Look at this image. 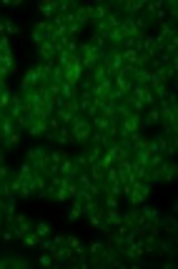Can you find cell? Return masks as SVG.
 <instances>
[{
  "label": "cell",
  "instance_id": "33",
  "mask_svg": "<svg viewBox=\"0 0 178 269\" xmlns=\"http://www.w3.org/2000/svg\"><path fill=\"white\" fill-rule=\"evenodd\" d=\"M76 181H78V184H81L83 189H88V184H90V176H88V171L83 169V171H81V174L76 176Z\"/></svg>",
  "mask_w": 178,
  "mask_h": 269
},
{
  "label": "cell",
  "instance_id": "35",
  "mask_svg": "<svg viewBox=\"0 0 178 269\" xmlns=\"http://www.w3.org/2000/svg\"><path fill=\"white\" fill-rule=\"evenodd\" d=\"M50 239H53V244H55V247L65 244V234H50Z\"/></svg>",
  "mask_w": 178,
  "mask_h": 269
},
{
  "label": "cell",
  "instance_id": "13",
  "mask_svg": "<svg viewBox=\"0 0 178 269\" xmlns=\"http://www.w3.org/2000/svg\"><path fill=\"white\" fill-rule=\"evenodd\" d=\"M18 33H20V28L8 15H0V35H8L10 38V35H18Z\"/></svg>",
  "mask_w": 178,
  "mask_h": 269
},
{
  "label": "cell",
  "instance_id": "10",
  "mask_svg": "<svg viewBox=\"0 0 178 269\" xmlns=\"http://www.w3.org/2000/svg\"><path fill=\"white\" fill-rule=\"evenodd\" d=\"M131 81H133V83H151V68H148V66H140V68L133 66Z\"/></svg>",
  "mask_w": 178,
  "mask_h": 269
},
{
  "label": "cell",
  "instance_id": "30",
  "mask_svg": "<svg viewBox=\"0 0 178 269\" xmlns=\"http://www.w3.org/2000/svg\"><path fill=\"white\" fill-rule=\"evenodd\" d=\"M50 81L53 83H63V68L60 66H53L50 68Z\"/></svg>",
  "mask_w": 178,
  "mask_h": 269
},
{
  "label": "cell",
  "instance_id": "9",
  "mask_svg": "<svg viewBox=\"0 0 178 269\" xmlns=\"http://www.w3.org/2000/svg\"><path fill=\"white\" fill-rule=\"evenodd\" d=\"M25 131H28L33 138H43V136L48 134V119H41V116H38V119H33V124H30Z\"/></svg>",
  "mask_w": 178,
  "mask_h": 269
},
{
  "label": "cell",
  "instance_id": "34",
  "mask_svg": "<svg viewBox=\"0 0 178 269\" xmlns=\"http://www.w3.org/2000/svg\"><path fill=\"white\" fill-rule=\"evenodd\" d=\"M3 5H5V8H10V10H18V8H23V0H5Z\"/></svg>",
  "mask_w": 178,
  "mask_h": 269
},
{
  "label": "cell",
  "instance_id": "19",
  "mask_svg": "<svg viewBox=\"0 0 178 269\" xmlns=\"http://www.w3.org/2000/svg\"><path fill=\"white\" fill-rule=\"evenodd\" d=\"M113 86H116L123 96H128V93H131V88H133V81L123 78V75H116V78H113Z\"/></svg>",
  "mask_w": 178,
  "mask_h": 269
},
{
  "label": "cell",
  "instance_id": "4",
  "mask_svg": "<svg viewBox=\"0 0 178 269\" xmlns=\"http://www.w3.org/2000/svg\"><path fill=\"white\" fill-rule=\"evenodd\" d=\"M30 267H33L30 259H25V257H20L10 249L0 252V269H30Z\"/></svg>",
  "mask_w": 178,
  "mask_h": 269
},
{
  "label": "cell",
  "instance_id": "21",
  "mask_svg": "<svg viewBox=\"0 0 178 269\" xmlns=\"http://www.w3.org/2000/svg\"><path fill=\"white\" fill-rule=\"evenodd\" d=\"M68 206H70V211H68V221H78V219L83 216V206H81V202H70Z\"/></svg>",
  "mask_w": 178,
  "mask_h": 269
},
{
  "label": "cell",
  "instance_id": "25",
  "mask_svg": "<svg viewBox=\"0 0 178 269\" xmlns=\"http://www.w3.org/2000/svg\"><path fill=\"white\" fill-rule=\"evenodd\" d=\"M10 98H13V91H10V88H3V91H0V111H8Z\"/></svg>",
  "mask_w": 178,
  "mask_h": 269
},
{
  "label": "cell",
  "instance_id": "12",
  "mask_svg": "<svg viewBox=\"0 0 178 269\" xmlns=\"http://www.w3.org/2000/svg\"><path fill=\"white\" fill-rule=\"evenodd\" d=\"M121 216H123V224H126V226H131V229H133V226H138L140 221H143V216H140L138 206H131V209H128V211H123Z\"/></svg>",
  "mask_w": 178,
  "mask_h": 269
},
{
  "label": "cell",
  "instance_id": "28",
  "mask_svg": "<svg viewBox=\"0 0 178 269\" xmlns=\"http://www.w3.org/2000/svg\"><path fill=\"white\" fill-rule=\"evenodd\" d=\"M35 264H41V267H55V269H58V264H55V259L50 257V252H43V254L38 257V262H35Z\"/></svg>",
  "mask_w": 178,
  "mask_h": 269
},
{
  "label": "cell",
  "instance_id": "17",
  "mask_svg": "<svg viewBox=\"0 0 178 269\" xmlns=\"http://www.w3.org/2000/svg\"><path fill=\"white\" fill-rule=\"evenodd\" d=\"M86 171H88L90 181H95V184H100V181H103V174H105V169H103V164H100V161H98V164H90Z\"/></svg>",
  "mask_w": 178,
  "mask_h": 269
},
{
  "label": "cell",
  "instance_id": "29",
  "mask_svg": "<svg viewBox=\"0 0 178 269\" xmlns=\"http://www.w3.org/2000/svg\"><path fill=\"white\" fill-rule=\"evenodd\" d=\"M78 93H76V88L73 86H68V83H60V98L63 101H68V98H76Z\"/></svg>",
  "mask_w": 178,
  "mask_h": 269
},
{
  "label": "cell",
  "instance_id": "32",
  "mask_svg": "<svg viewBox=\"0 0 178 269\" xmlns=\"http://www.w3.org/2000/svg\"><path fill=\"white\" fill-rule=\"evenodd\" d=\"M81 30H83V25H78V23H70V25H65V33H68V38H76Z\"/></svg>",
  "mask_w": 178,
  "mask_h": 269
},
{
  "label": "cell",
  "instance_id": "6",
  "mask_svg": "<svg viewBox=\"0 0 178 269\" xmlns=\"http://www.w3.org/2000/svg\"><path fill=\"white\" fill-rule=\"evenodd\" d=\"M88 10H90V20L98 23V20H103L105 15H108V13L116 10V3H88Z\"/></svg>",
  "mask_w": 178,
  "mask_h": 269
},
{
  "label": "cell",
  "instance_id": "8",
  "mask_svg": "<svg viewBox=\"0 0 178 269\" xmlns=\"http://www.w3.org/2000/svg\"><path fill=\"white\" fill-rule=\"evenodd\" d=\"M158 124H161V111H158V106L146 108V113L140 116V129H151V126H158Z\"/></svg>",
  "mask_w": 178,
  "mask_h": 269
},
{
  "label": "cell",
  "instance_id": "2",
  "mask_svg": "<svg viewBox=\"0 0 178 269\" xmlns=\"http://www.w3.org/2000/svg\"><path fill=\"white\" fill-rule=\"evenodd\" d=\"M178 174V166H176V159H163L156 169H151V186H163V184H171Z\"/></svg>",
  "mask_w": 178,
  "mask_h": 269
},
{
  "label": "cell",
  "instance_id": "15",
  "mask_svg": "<svg viewBox=\"0 0 178 269\" xmlns=\"http://www.w3.org/2000/svg\"><path fill=\"white\" fill-rule=\"evenodd\" d=\"M158 35L163 38V41H171V38H178V33H176V23H171V20L161 23V30H158Z\"/></svg>",
  "mask_w": 178,
  "mask_h": 269
},
{
  "label": "cell",
  "instance_id": "11",
  "mask_svg": "<svg viewBox=\"0 0 178 269\" xmlns=\"http://www.w3.org/2000/svg\"><path fill=\"white\" fill-rule=\"evenodd\" d=\"M138 211H140V216H143V219H148V221H161V219H163V211L153 209L148 202H143V204H140V206H138Z\"/></svg>",
  "mask_w": 178,
  "mask_h": 269
},
{
  "label": "cell",
  "instance_id": "18",
  "mask_svg": "<svg viewBox=\"0 0 178 269\" xmlns=\"http://www.w3.org/2000/svg\"><path fill=\"white\" fill-rule=\"evenodd\" d=\"M148 197H151V194H143V191H131V194L126 197V202H128L131 206H140L143 202H148Z\"/></svg>",
  "mask_w": 178,
  "mask_h": 269
},
{
  "label": "cell",
  "instance_id": "14",
  "mask_svg": "<svg viewBox=\"0 0 178 269\" xmlns=\"http://www.w3.org/2000/svg\"><path fill=\"white\" fill-rule=\"evenodd\" d=\"M100 186H103V194H111V197H118V199H121V179L100 181Z\"/></svg>",
  "mask_w": 178,
  "mask_h": 269
},
{
  "label": "cell",
  "instance_id": "1",
  "mask_svg": "<svg viewBox=\"0 0 178 269\" xmlns=\"http://www.w3.org/2000/svg\"><path fill=\"white\" fill-rule=\"evenodd\" d=\"M68 129H70V143L88 146V141H90V134H93V124H90V119H86L83 113H81V116H76V121L70 124Z\"/></svg>",
  "mask_w": 178,
  "mask_h": 269
},
{
  "label": "cell",
  "instance_id": "16",
  "mask_svg": "<svg viewBox=\"0 0 178 269\" xmlns=\"http://www.w3.org/2000/svg\"><path fill=\"white\" fill-rule=\"evenodd\" d=\"M88 143H95V146L105 148V146L111 143V136L105 134V131H93V134H90V141H88Z\"/></svg>",
  "mask_w": 178,
  "mask_h": 269
},
{
  "label": "cell",
  "instance_id": "3",
  "mask_svg": "<svg viewBox=\"0 0 178 269\" xmlns=\"http://www.w3.org/2000/svg\"><path fill=\"white\" fill-rule=\"evenodd\" d=\"M25 161L35 169V171H41L45 174V169L50 166V156H48V148L45 146H33L25 151Z\"/></svg>",
  "mask_w": 178,
  "mask_h": 269
},
{
  "label": "cell",
  "instance_id": "5",
  "mask_svg": "<svg viewBox=\"0 0 178 269\" xmlns=\"http://www.w3.org/2000/svg\"><path fill=\"white\" fill-rule=\"evenodd\" d=\"M131 96H133V98H138V101H143V103H146V108L156 106V96H153V91H151V86H148V83H133Z\"/></svg>",
  "mask_w": 178,
  "mask_h": 269
},
{
  "label": "cell",
  "instance_id": "23",
  "mask_svg": "<svg viewBox=\"0 0 178 269\" xmlns=\"http://www.w3.org/2000/svg\"><path fill=\"white\" fill-rule=\"evenodd\" d=\"M23 244H25L28 249H38V244H41V237H38V234H35L33 229H30V232L23 237Z\"/></svg>",
  "mask_w": 178,
  "mask_h": 269
},
{
  "label": "cell",
  "instance_id": "20",
  "mask_svg": "<svg viewBox=\"0 0 178 269\" xmlns=\"http://www.w3.org/2000/svg\"><path fill=\"white\" fill-rule=\"evenodd\" d=\"M55 141H58L60 148H65V146L70 143V129H68V126H60V129L55 131Z\"/></svg>",
  "mask_w": 178,
  "mask_h": 269
},
{
  "label": "cell",
  "instance_id": "7",
  "mask_svg": "<svg viewBox=\"0 0 178 269\" xmlns=\"http://www.w3.org/2000/svg\"><path fill=\"white\" fill-rule=\"evenodd\" d=\"M35 8L41 13V20H53L58 15V0H41Z\"/></svg>",
  "mask_w": 178,
  "mask_h": 269
},
{
  "label": "cell",
  "instance_id": "22",
  "mask_svg": "<svg viewBox=\"0 0 178 269\" xmlns=\"http://www.w3.org/2000/svg\"><path fill=\"white\" fill-rule=\"evenodd\" d=\"M33 232L38 234L41 239H45V237H50V224L48 221H35L33 224Z\"/></svg>",
  "mask_w": 178,
  "mask_h": 269
},
{
  "label": "cell",
  "instance_id": "26",
  "mask_svg": "<svg viewBox=\"0 0 178 269\" xmlns=\"http://www.w3.org/2000/svg\"><path fill=\"white\" fill-rule=\"evenodd\" d=\"M48 156H50V164H55V166H60V161L68 156V153L63 151V148H55V151H48Z\"/></svg>",
  "mask_w": 178,
  "mask_h": 269
},
{
  "label": "cell",
  "instance_id": "24",
  "mask_svg": "<svg viewBox=\"0 0 178 269\" xmlns=\"http://www.w3.org/2000/svg\"><path fill=\"white\" fill-rule=\"evenodd\" d=\"M0 66H3L5 70H8V75H15V58L13 56H0Z\"/></svg>",
  "mask_w": 178,
  "mask_h": 269
},
{
  "label": "cell",
  "instance_id": "31",
  "mask_svg": "<svg viewBox=\"0 0 178 269\" xmlns=\"http://www.w3.org/2000/svg\"><path fill=\"white\" fill-rule=\"evenodd\" d=\"M103 247H105V239H95V242L88 247V257H95V254L103 249Z\"/></svg>",
  "mask_w": 178,
  "mask_h": 269
},
{
  "label": "cell",
  "instance_id": "27",
  "mask_svg": "<svg viewBox=\"0 0 178 269\" xmlns=\"http://www.w3.org/2000/svg\"><path fill=\"white\" fill-rule=\"evenodd\" d=\"M0 56H13L10 38H8V35H0Z\"/></svg>",
  "mask_w": 178,
  "mask_h": 269
}]
</instances>
